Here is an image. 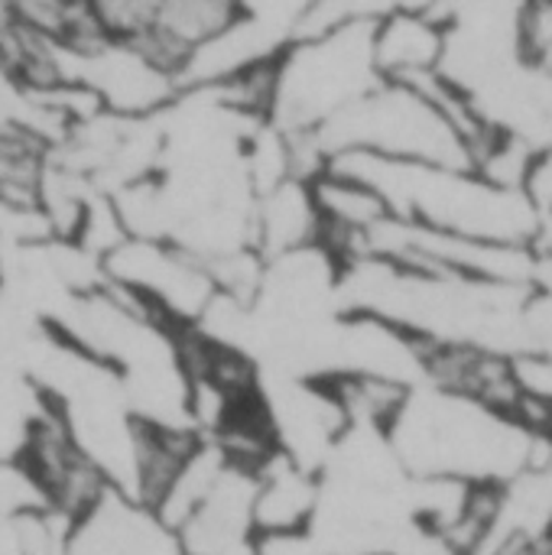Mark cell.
Wrapping results in <instances>:
<instances>
[{
	"label": "cell",
	"mask_w": 552,
	"mask_h": 555,
	"mask_svg": "<svg viewBox=\"0 0 552 555\" xmlns=\"http://www.w3.org/2000/svg\"><path fill=\"white\" fill-rule=\"evenodd\" d=\"M325 166L364 182L400 221L491 244L534 247L537 241L540 218L527 192L498 185L478 169L384 159L371 153H335Z\"/></svg>",
	"instance_id": "1"
},
{
	"label": "cell",
	"mask_w": 552,
	"mask_h": 555,
	"mask_svg": "<svg viewBox=\"0 0 552 555\" xmlns=\"http://www.w3.org/2000/svg\"><path fill=\"white\" fill-rule=\"evenodd\" d=\"M387 439L410 478L459 481L468 488H508V481L550 462L540 459V446L552 442L436 387L429 393L410 390Z\"/></svg>",
	"instance_id": "2"
},
{
	"label": "cell",
	"mask_w": 552,
	"mask_h": 555,
	"mask_svg": "<svg viewBox=\"0 0 552 555\" xmlns=\"http://www.w3.org/2000/svg\"><path fill=\"white\" fill-rule=\"evenodd\" d=\"M377 20H358L322 36L296 39L273 65L267 124L286 137L312 140L371 94L381 85L374 65Z\"/></svg>",
	"instance_id": "3"
},
{
	"label": "cell",
	"mask_w": 552,
	"mask_h": 555,
	"mask_svg": "<svg viewBox=\"0 0 552 555\" xmlns=\"http://www.w3.org/2000/svg\"><path fill=\"white\" fill-rule=\"evenodd\" d=\"M322 166L335 153H371L384 159L475 169V153L452 117L413 85L381 81L355 107L312 137Z\"/></svg>",
	"instance_id": "4"
},
{
	"label": "cell",
	"mask_w": 552,
	"mask_h": 555,
	"mask_svg": "<svg viewBox=\"0 0 552 555\" xmlns=\"http://www.w3.org/2000/svg\"><path fill=\"white\" fill-rule=\"evenodd\" d=\"M65 85L94 101L98 111L114 117H156L182 94L176 68L150 49L104 36L101 29L81 42H62Z\"/></svg>",
	"instance_id": "5"
},
{
	"label": "cell",
	"mask_w": 552,
	"mask_h": 555,
	"mask_svg": "<svg viewBox=\"0 0 552 555\" xmlns=\"http://www.w3.org/2000/svg\"><path fill=\"white\" fill-rule=\"evenodd\" d=\"M101 270L111 286L137 299L172 328H195L218 296L211 270L169 241L127 237L104 254Z\"/></svg>",
	"instance_id": "6"
},
{
	"label": "cell",
	"mask_w": 552,
	"mask_h": 555,
	"mask_svg": "<svg viewBox=\"0 0 552 555\" xmlns=\"http://www.w3.org/2000/svg\"><path fill=\"white\" fill-rule=\"evenodd\" d=\"M254 475L257 465L228 455L202 501L176 524L182 555H254Z\"/></svg>",
	"instance_id": "7"
},
{
	"label": "cell",
	"mask_w": 552,
	"mask_h": 555,
	"mask_svg": "<svg viewBox=\"0 0 552 555\" xmlns=\"http://www.w3.org/2000/svg\"><path fill=\"white\" fill-rule=\"evenodd\" d=\"M62 555H182V550L150 507L107 494L65 533Z\"/></svg>",
	"instance_id": "8"
},
{
	"label": "cell",
	"mask_w": 552,
	"mask_h": 555,
	"mask_svg": "<svg viewBox=\"0 0 552 555\" xmlns=\"http://www.w3.org/2000/svg\"><path fill=\"white\" fill-rule=\"evenodd\" d=\"M442 49L446 20L436 7H390L374 23V65L381 81L413 85L439 72Z\"/></svg>",
	"instance_id": "9"
},
{
	"label": "cell",
	"mask_w": 552,
	"mask_h": 555,
	"mask_svg": "<svg viewBox=\"0 0 552 555\" xmlns=\"http://www.w3.org/2000/svg\"><path fill=\"white\" fill-rule=\"evenodd\" d=\"M322 481L283 452L267 455L254 475V524L260 537L303 533L319 511Z\"/></svg>",
	"instance_id": "10"
},
{
	"label": "cell",
	"mask_w": 552,
	"mask_h": 555,
	"mask_svg": "<svg viewBox=\"0 0 552 555\" xmlns=\"http://www.w3.org/2000/svg\"><path fill=\"white\" fill-rule=\"evenodd\" d=\"M319 244L309 179H283L254 195V250L264 260Z\"/></svg>",
	"instance_id": "11"
},
{
	"label": "cell",
	"mask_w": 552,
	"mask_h": 555,
	"mask_svg": "<svg viewBox=\"0 0 552 555\" xmlns=\"http://www.w3.org/2000/svg\"><path fill=\"white\" fill-rule=\"evenodd\" d=\"M254 555H329L319 540L303 530V533H273V537H257Z\"/></svg>",
	"instance_id": "12"
}]
</instances>
